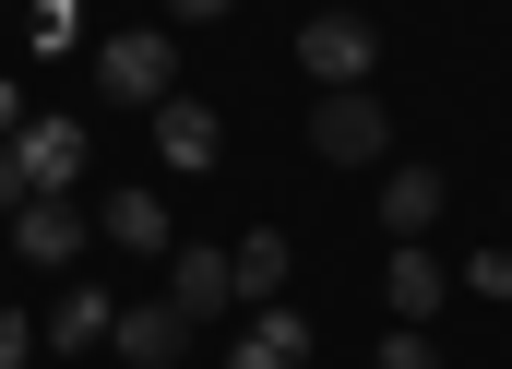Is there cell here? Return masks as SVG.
Instances as JSON below:
<instances>
[{"label": "cell", "mask_w": 512, "mask_h": 369, "mask_svg": "<svg viewBox=\"0 0 512 369\" xmlns=\"http://www.w3.org/2000/svg\"><path fill=\"white\" fill-rule=\"evenodd\" d=\"M298 60H310L322 84H358V72H370V24H358V12H322V24L298 36Z\"/></svg>", "instance_id": "6da1fadb"}, {"label": "cell", "mask_w": 512, "mask_h": 369, "mask_svg": "<svg viewBox=\"0 0 512 369\" xmlns=\"http://www.w3.org/2000/svg\"><path fill=\"white\" fill-rule=\"evenodd\" d=\"M96 84H120V96H155V108H167V36H108V48H96Z\"/></svg>", "instance_id": "7a4b0ae2"}, {"label": "cell", "mask_w": 512, "mask_h": 369, "mask_svg": "<svg viewBox=\"0 0 512 369\" xmlns=\"http://www.w3.org/2000/svg\"><path fill=\"white\" fill-rule=\"evenodd\" d=\"M12 167H24L36 191H60V179L84 167V131H72V120H36V131H24V143H12Z\"/></svg>", "instance_id": "3957f363"}, {"label": "cell", "mask_w": 512, "mask_h": 369, "mask_svg": "<svg viewBox=\"0 0 512 369\" xmlns=\"http://www.w3.org/2000/svg\"><path fill=\"white\" fill-rule=\"evenodd\" d=\"M429 215H441V179H429V167H393V179H382V227H393V239H417Z\"/></svg>", "instance_id": "277c9868"}, {"label": "cell", "mask_w": 512, "mask_h": 369, "mask_svg": "<svg viewBox=\"0 0 512 369\" xmlns=\"http://www.w3.org/2000/svg\"><path fill=\"white\" fill-rule=\"evenodd\" d=\"M155 143H167V167H215V120H203V108H179V96L155 108Z\"/></svg>", "instance_id": "5b68a950"}, {"label": "cell", "mask_w": 512, "mask_h": 369, "mask_svg": "<svg viewBox=\"0 0 512 369\" xmlns=\"http://www.w3.org/2000/svg\"><path fill=\"white\" fill-rule=\"evenodd\" d=\"M108 239L120 250H167V203L155 191H108Z\"/></svg>", "instance_id": "8992f818"}, {"label": "cell", "mask_w": 512, "mask_h": 369, "mask_svg": "<svg viewBox=\"0 0 512 369\" xmlns=\"http://www.w3.org/2000/svg\"><path fill=\"white\" fill-rule=\"evenodd\" d=\"M298 358H310V334H298L286 310H262V322H251V346H239L227 369H298Z\"/></svg>", "instance_id": "52a82bcc"}, {"label": "cell", "mask_w": 512, "mask_h": 369, "mask_svg": "<svg viewBox=\"0 0 512 369\" xmlns=\"http://www.w3.org/2000/svg\"><path fill=\"white\" fill-rule=\"evenodd\" d=\"M227 298H239V274H227L215 250H191V262H179V322H203V310H227Z\"/></svg>", "instance_id": "ba28073f"}, {"label": "cell", "mask_w": 512, "mask_h": 369, "mask_svg": "<svg viewBox=\"0 0 512 369\" xmlns=\"http://www.w3.org/2000/svg\"><path fill=\"white\" fill-rule=\"evenodd\" d=\"M370 143H382V108L370 96H334L322 108V155H370Z\"/></svg>", "instance_id": "9c48e42d"}, {"label": "cell", "mask_w": 512, "mask_h": 369, "mask_svg": "<svg viewBox=\"0 0 512 369\" xmlns=\"http://www.w3.org/2000/svg\"><path fill=\"white\" fill-rule=\"evenodd\" d=\"M227 274H239V298H274V286H286V239H239Z\"/></svg>", "instance_id": "30bf717a"}, {"label": "cell", "mask_w": 512, "mask_h": 369, "mask_svg": "<svg viewBox=\"0 0 512 369\" xmlns=\"http://www.w3.org/2000/svg\"><path fill=\"white\" fill-rule=\"evenodd\" d=\"M393 310H405V322L441 310V262H429V250H393Z\"/></svg>", "instance_id": "8fae6325"}, {"label": "cell", "mask_w": 512, "mask_h": 369, "mask_svg": "<svg viewBox=\"0 0 512 369\" xmlns=\"http://www.w3.org/2000/svg\"><path fill=\"white\" fill-rule=\"evenodd\" d=\"M72 239H84V215H72V203H24V250H36V262H60Z\"/></svg>", "instance_id": "7c38bea8"}, {"label": "cell", "mask_w": 512, "mask_h": 369, "mask_svg": "<svg viewBox=\"0 0 512 369\" xmlns=\"http://www.w3.org/2000/svg\"><path fill=\"white\" fill-rule=\"evenodd\" d=\"M120 346L167 369V358H179V310H131V322H120Z\"/></svg>", "instance_id": "4fadbf2b"}, {"label": "cell", "mask_w": 512, "mask_h": 369, "mask_svg": "<svg viewBox=\"0 0 512 369\" xmlns=\"http://www.w3.org/2000/svg\"><path fill=\"white\" fill-rule=\"evenodd\" d=\"M48 334H60V346H96V334H108V298H96V286H84V298H60V322H48Z\"/></svg>", "instance_id": "5bb4252c"}, {"label": "cell", "mask_w": 512, "mask_h": 369, "mask_svg": "<svg viewBox=\"0 0 512 369\" xmlns=\"http://www.w3.org/2000/svg\"><path fill=\"white\" fill-rule=\"evenodd\" d=\"M477 298H512V250H477V274H465Z\"/></svg>", "instance_id": "9a60e30c"}, {"label": "cell", "mask_w": 512, "mask_h": 369, "mask_svg": "<svg viewBox=\"0 0 512 369\" xmlns=\"http://www.w3.org/2000/svg\"><path fill=\"white\" fill-rule=\"evenodd\" d=\"M24 346H36V334H24V322L0 310V369H24Z\"/></svg>", "instance_id": "2e32d148"}, {"label": "cell", "mask_w": 512, "mask_h": 369, "mask_svg": "<svg viewBox=\"0 0 512 369\" xmlns=\"http://www.w3.org/2000/svg\"><path fill=\"white\" fill-rule=\"evenodd\" d=\"M167 12H179V24H215V12H227V0H167Z\"/></svg>", "instance_id": "e0dca14e"}, {"label": "cell", "mask_w": 512, "mask_h": 369, "mask_svg": "<svg viewBox=\"0 0 512 369\" xmlns=\"http://www.w3.org/2000/svg\"><path fill=\"white\" fill-rule=\"evenodd\" d=\"M0 131H12V84H0Z\"/></svg>", "instance_id": "ac0fdd59"}]
</instances>
